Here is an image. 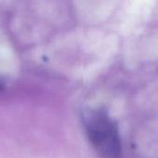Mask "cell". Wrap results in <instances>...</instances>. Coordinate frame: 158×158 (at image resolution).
<instances>
[{
	"mask_svg": "<svg viewBox=\"0 0 158 158\" xmlns=\"http://www.w3.org/2000/svg\"><path fill=\"white\" fill-rule=\"evenodd\" d=\"M81 120L86 135L101 158H120L121 140L117 122L102 107L82 111Z\"/></svg>",
	"mask_w": 158,
	"mask_h": 158,
	"instance_id": "6da1fadb",
	"label": "cell"
},
{
	"mask_svg": "<svg viewBox=\"0 0 158 158\" xmlns=\"http://www.w3.org/2000/svg\"><path fill=\"white\" fill-rule=\"evenodd\" d=\"M3 89H4V84H3V82L0 81V92H2Z\"/></svg>",
	"mask_w": 158,
	"mask_h": 158,
	"instance_id": "7a4b0ae2",
	"label": "cell"
}]
</instances>
